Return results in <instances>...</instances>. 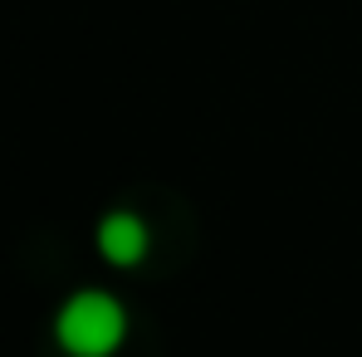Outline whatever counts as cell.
I'll use <instances>...</instances> for the list:
<instances>
[{
  "label": "cell",
  "instance_id": "cell-2",
  "mask_svg": "<svg viewBox=\"0 0 362 357\" xmlns=\"http://www.w3.org/2000/svg\"><path fill=\"white\" fill-rule=\"evenodd\" d=\"M147 226H142V216H132V211H108L103 221H98V254L108 259V264H118V269H132V264H142L147 259Z\"/></svg>",
  "mask_w": 362,
  "mask_h": 357
},
{
  "label": "cell",
  "instance_id": "cell-1",
  "mask_svg": "<svg viewBox=\"0 0 362 357\" xmlns=\"http://www.w3.org/2000/svg\"><path fill=\"white\" fill-rule=\"evenodd\" d=\"M127 338V308L108 289H78L54 313V343L69 357H113Z\"/></svg>",
  "mask_w": 362,
  "mask_h": 357
}]
</instances>
